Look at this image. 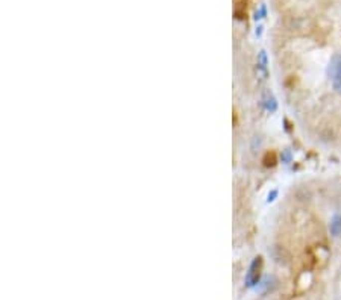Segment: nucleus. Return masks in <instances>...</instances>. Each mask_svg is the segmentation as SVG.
Segmentation results:
<instances>
[{"label": "nucleus", "mask_w": 341, "mask_h": 300, "mask_svg": "<svg viewBox=\"0 0 341 300\" xmlns=\"http://www.w3.org/2000/svg\"><path fill=\"white\" fill-rule=\"evenodd\" d=\"M261 270H262V258L258 256L252 261V264L249 267V272L246 275V285L247 287H255L256 284H259L261 279Z\"/></svg>", "instance_id": "f257e3e1"}, {"label": "nucleus", "mask_w": 341, "mask_h": 300, "mask_svg": "<svg viewBox=\"0 0 341 300\" xmlns=\"http://www.w3.org/2000/svg\"><path fill=\"white\" fill-rule=\"evenodd\" d=\"M328 76L331 81L341 76V53H335L331 58V62L328 65Z\"/></svg>", "instance_id": "f03ea898"}, {"label": "nucleus", "mask_w": 341, "mask_h": 300, "mask_svg": "<svg viewBox=\"0 0 341 300\" xmlns=\"http://www.w3.org/2000/svg\"><path fill=\"white\" fill-rule=\"evenodd\" d=\"M329 231L334 237H338L341 234V215H334V218L331 220V226Z\"/></svg>", "instance_id": "7ed1b4c3"}, {"label": "nucleus", "mask_w": 341, "mask_h": 300, "mask_svg": "<svg viewBox=\"0 0 341 300\" xmlns=\"http://www.w3.org/2000/svg\"><path fill=\"white\" fill-rule=\"evenodd\" d=\"M264 106H265V109L270 111V112L276 111V108H278L276 100H275V97H273L270 93H267V94L264 96Z\"/></svg>", "instance_id": "20e7f679"}, {"label": "nucleus", "mask_w": 341, "mask_h": 300, "mask_svg": "<svg viewBox=\"0 0 341 300\" xmlns=\"http://www.w3.org/2000/svg\"><path fill=\"white\" fill-rule=\"evenodd\" d=\"M264 165L265 167H275L276 165V153L275 152H267V153H265Z\"/></svg>", "instance_id": "39448f33"}, {"label": "nucleus", "mask_w": 341, "mask_h": 300, "mask_svg": "<svg viewBox=\"0 0 341 300\" xmlns=\"http://www.w3.org/2000/svg\"><path fill=\"white\" fill-rule=\"evenodd\" d=\"M332 82V88L337 91V93H340L341 94V76H338V78H335L334 81H331Z\"/></svg>", "instance_id": "423d86ee"}, {"label": "nucleus", "mask_w": 341, "mask_h": 300, "mask_svg": "<svg viewBox=\"0 0 341 300\" xmlns=\"http://www.w3.org/2000/svg\"><path fill=\"white\" fill-rule=\"evenodd\" d=\"M265 15V6H261L259 12H256V18H262Z\"/></svg>", "instance_id": "0eeeda50"}]
</instances>
